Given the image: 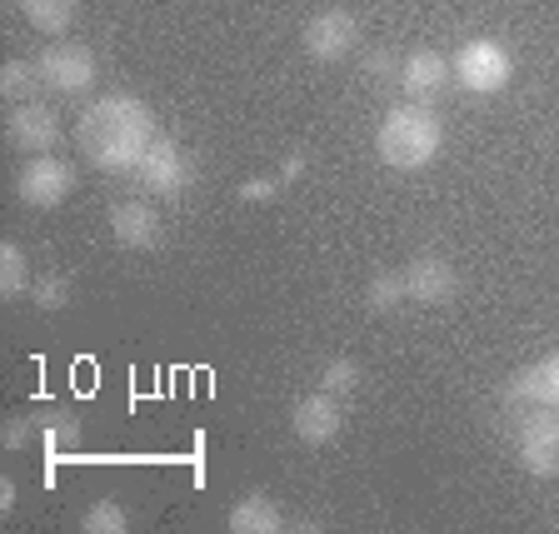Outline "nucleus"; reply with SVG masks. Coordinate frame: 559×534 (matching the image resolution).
<instances>
[{"label":"nucleus","instance_id":"nucleus-5","mask_svg":"<svg viewBox=\"0 0 559 534\" xmlns=\"http://www.w3.org/2000/svg\"><path fill=\"white\" fill-rule=\"evenodd\" d=\"M35 70H40V85L56 95H85L95 85V56L85 46H70V40L40 50Z\"/></svg>","mask_w":559,"mask_h":534},{"label":"nucleus","instance_id":"nucleus-17","mask_svg":"<svg viewBox=\"0 0 559 534\" xmlns=\"http://www.w3.org/2000/svg\"><path fill=\"white\" fill-rule=\"evenodd\" d=\"M21 11L40 35H60L75 21V0H21Z\"/></svg>","mask_w":559,"mask_h":534},{"label":"nucleus","instance_id":"nucleus-10","mask_svg":"<svg viewBox=\"0 0 559 534\" xmlns=\"http://www.w3.org/2000/svg\"><path fill=\"white\" fill-rule=\"evenodd\" d=\"M460 290V275L444 256H415L405 265V300L415 305H444Z\"/></svg>","mask_w":559,"mask_h":534},{"label":"nucleus","instance_id":"nucleus-3","mask_svg":"<svg viewBox=\"0 0 559 534\" xmlns=\"http://www.w3.org/2000/svg\"><path fill=\"white\" fill-rule=\"evenodd\" d=\"M450 70L469 95H500L514 81V60L500 40H465V46L454 50Z\"/></svg>","mask_w":559,"mask_h":534},{"label":"nucleus","instance_id":"nucleus-13","mask_svg":"<svg viewBox=\"0 0 559 534\" xmlns=\"http://www.w3.org/2000/svg\"><path fill=\"white\" fill-rule=\"evenodd\" d=\"M110 235H116L120 250H151L160 240V215L155 205H140V200H120L110 210Z\"/></svg>","mask_w":559,"mask_h":534},{"label":"nucleus","instance_id":"nucleus-19","mask_svg":"<svg viewBox=\"0 0 559 534\" xmlns=\"http://www.w3.org/2000/svg\"><path fill=\"white\" fill-rule=\"evenodd\" d=\"M35 425H40V444H46L50 454L70 450V444L81 440V419L66 415V410H46V415H35Z\"/></svg>","mask_w":559,"mask_h":534},{"label":"nucleus","instance_id":"nucleus-21","mask_svg":"<svg viewBox=\"0 0 559 534\" xmlns=\"http://www.w3.org/2000/svg\"><path fill=\"white\" fill-rule=\"evenodd\" d=\"M320 390H325V395H335V400L355 395V390H360V365L349 360V355L325 360V365H320Z\"/></svg>","mask_w":559,"mask_h":534},{"label":"nucleus","instance_id":"nucleus-6","mask_svg":"<svg viewBox=\"0 0 559 534\" xmlns=\"http://www.w3.org/2000/svg\"><path fill=\"white\" fill-rule=\"evenodd\" d=\"M70 190H75V165L56 161V155H35V161H25L21 180H15V195H21L31 210L66 205Z\"/></svg>","mask_w":559,"mask_h":534},{"label":"nucleus","instance_id":"nucleus-26","mask_svg":"<svg viewBox=\"0 0 559 534\" xmlns=\"http://www.w3.org/2000/svg\"><path fill=\"white\" fill-rule=\"evenodd\" d=\"M400 66H405V60H395L390 50H370V56H365V70L380 75V81H400Z\"/></svg>","mask_w":559,"mask_h":534},{"label":"nucleus","instance_id":"nucleus-24","mask_svg":"<svg viewBox=\"0 0 559 534\" xmlns=\"http://www.w3.org/2000/svg\"><path fill=\"white\" fill-rule=\"evenodd\" d=\"M275 195H280V175H255V180H240V190H235L240 205H265Z\"/></svg>","mask_w":559,"mask_h":534},{"label":"nucleus","instance_id":"nucleus-12","mask_svg":"<svg viewBox=\"0 0 559 534\" xmlns=\"http://www.w3.org/2000/svg\"><path fill=\"white\" fill-rule=\"evenodd\" d=\"M450 60L440 56V50H409L405 56V66H400V85H405V95L409 100H419V105H430L435 95L450 85Z\"/></svg>","mask_w":559,"mask_h":534},{"label":"nucleus","instance_id":"nucleus-1","mask_svg":"<svg viewBox=\"0 0 559 534\" xmlns=\"http://www.w3.org/2000/svg\"><path fill=\"white\" fill-rule=\"evenodd\" d=\"M75 140H81L85 161L100 165V170H135L140 155L151 151L155 140V116L140 95H100V100L85 105Z\"/></svg>","mask_w":559,"mask_h":534},{"label":"nucleus","instance_id":"nucleus-15","mask_svg":"<svg viewBox=\"0 0 559 534\" xmlns=\"http://www.w3.org/2000/svg\"><path fill=\"white\" fill-rule=\"evenodd\" d=\"M230 534H280L285 530V514L270 495H245V500L230 505Z\"/></svg>","mask_w":559,"mask_h":534},{"label":"nucleus","instance_id":"nucleus-11","mask_svg":"<svg viewBox=\"0 0 559 534\" xmlns=\"http://www.w3.org/2000/svg\"><path fill=\"white\" fill-rule=\"evenodd\" d=\"M5 130H11V140L21 145L25 155H50L60 145V116L50 110V105H40V100L15 105V116L5 120Z\"/></svg>","mask_w":559,"mask_h":534},{"label":"nucleus","instance_id":"nucleus-22","mask_svg":"<svg viewBox=\"0 0 559 534\" xmlns=\"http://www.w3.org/2000/svg\"><path fill=\"white\" fill-rule=\"evenodd\" d=\"M81 530L85 534H126L130 530V514H126V505H120V500H95L91 510H85Z\"/></svg>","mask_w":559,"mask_h":534},{"label":"nucleus","instance_id":"nucleus-20","mask_svg":"<svg viewBox=\"0 0 559 534\" xmlns=\"http://www.w3.org/2000/svg\"><path fill=\"white\" fill-rule=\"evenodd\" d=\"M35 91H40L35 60H5V66H0V95H5V100H31Z\"/></svg>","mask_w":559,"mask_h":534},{"label":"nucleus","instance_id":"nucleus-27","mask_svg":"<svg viewBox=\"0 0 559 534\" xmlns=\"http://www.w3.org/2000/svg\"><path fill=\"white\" fill-rule=\"evenodd\" d=\"M305 175V155H285V165H280V186H295Z\"/></svg>","mask_w":559,"mask_h":534},{"label":"nucleus","instance_id":"nucleus-4","mask_svg":"<svg viewBox=\"0 0 559 534\" xmlns=\"http://www.w3.org/2000/svg\"><path fill=\"white\" fill-rule=\"evenodd\" d=\"M135 180L151 190V195H160V200L186 195V186H190V155L180 151L170 135H155L151 151L140 155V165H135Z\"/></svg>","mask_w":559,"mask_h":534},{"label":"nucleus","instance_id":"nucleus-2","mask_svg":"<svg viewBox=\"0 0 559 534\" xmlns=\"http://www.w3.org/2000/svg\"><path fill=\"white\" fill-rule=\"evenodd\" d=\"M444 145V126L430 105L405 100L395 105L390 116L380 120V135H374V151L390 170H425V165L440 155Z\"/></svg>","mask_w":559,"mask_h":534},{"label":"nucleus","instance_id":"nucleus-9","mask_svg":"<svg viewBox=\"0 0 559 534\" xmlns=\"http://www.w3.org/2000/svg\"><path fill=\"white\" fill-rule=\"evenodd\" d=\"M290 430H295V440H300V444H314V450H320V444H330V440H340V430H345L340 400L325 395V390H314V395L295 400Z\"/></svg>","mask_w":559,"mask_h":534},{"label":"nucleus","instance_id":"nucleus-7","mask_svg":"<svg viewBox=\"0 0 559 534\" xmlns=\"http://www.w3.org/2000/svg\"><path fill=\"white\" fill-rule=\"evenodd\" d=\"M520 465L535 479L559 475V410L555 405H539L520 425Z\"/></svg>","mask_w":559,"mask_h":534},{"label":"nucleus","instance_id":"nucleus-14","mask_svg":"<svg viewBox=\"0 0 559 534\" xmlns=\"http://www.w3.org/2000/svg\"><path fill=\"white\" fill-rule=\"evenodd\" d=\"M510 400L514 405H530V410H539V405L559 410V349L555 355H545V360H535V365H524V370L514 375Z\"/></svg>","mask_w":559,"mask_h":534},{"label":"nucleus","instance_id":"nucleus-23","mask_svg":"<svg viewBox=\"0 0 559 534\" xmlns=\"http://www.w3.org/2000/svg\"><path fill=\"white\" fill-rule=\"evenodd\" d=\"M31 300L40 305V310H66L70 305V275H46L31 285Z\"/></svg>","mask_w":559,"mask_h":534},{"label":"nucleus","instance_id":"nucleus-18","mask_svg":"<svg viewBox=\"0 0 559 534\" xmlns=\"http://www.w3.org/2000/svg\"><path fill=\"white\" fill-rule=\"evenodd\" d=\"M365 305H370L374 315H390L405 305V270H380V275L365 285Z\"/></svg>","mask_w":559,"mask_h":534},{"label":"nucleus","instance_id":"nucleus-28","mask_svg":"<svg viewBox=\"0 0 559 534\" xmlns=\"http://www.w3.org/2000/svg\"><path fill=\"white\" fill-rule=\"evenodd\" d=\"M0 510H5V514L15 510V485H11V479H5V485H0Z\"/></svg>","mask_w":559,"mask_h":534},{"label":"nucleus","instance_id":"nucleus-16","mask_svg":"<svg viewBox=\"0 0 559 534\" xmlns=\"http://www.w3.org/2000/svg\"><path fill=\"white\" fill-rule=\"evenodd\" d=\"M31 260H25V250L21 245H0V295L5 300H21V295H31Z\"/></svg>","mask_w":559,"mask_h":534},{"label":"nucleus","instance_id":"nucleus-8","mask_svg":"<svg viewBox=\"0 0 559 534\" xmlns=\"http://www.w3.org/2000/svg\"><path fill=\"white\" fill-rule=\"evenodd\" d=\"M355 40H360V21L349 11H320L310 25H305V50H310L320 66L345 60L349 50H355Z\"/></svg>","mask_w":559,"mask_h":534},{"label":"nucleus","instance_id":"nucleus-25","mask_svg":"<svg viewBox=\"0 0 559 534\" xmlns=\"http://www.w3.org/2000/svg\"><path fill=\"white\" fill-rule=\"evenodd\" d=\"M40 435V425H35V415H21V419H11L5 425V450H25V444Z\"/></svg>","mask_w":559,"mask_h":534}]
</instances>
